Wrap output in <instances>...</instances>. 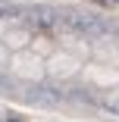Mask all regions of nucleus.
<instances>
[{"instance_id": "f257e3e1", "label": "nucleus", "mask_w": 119, "mask_h": 122, "mask_svg": "<svg viewBox=\"0 0 119 122\" xmlns=\"http://www.w3.org/2000/svg\"><path fill=\"white\" fill-rule=\"evenodd\" d=\"M60 25L72 35H103L107 31V22L97 19L94 13H85V10H63Z\"/></svg>"}, {"instance_id": "f03ea898", "label": "nucleus", "mask_w": 119, "mask_h": 122, "mask_svg": "<svg viewBox=\"0 0 119 122\" xmlns=\"http://www.w3.org/2000/svg\"><path fill=\"white\" fill-rule=\"evenodd\" d=\"M25 100H28V103H38V107H47V110H53V107H60L63 94H60L57 88H50V85H28V88H25Z\"/></svg>"}, {"instance_id": "7ed1b4c3", "label": "nucleus", "mask_w": 119, "mask_h": 122, "mask_svg": "<svg viewBox=\"0 0 119 122\" xmlns=\"http://www.w3.org/2000/svg\"><path fill=\"white\" fill-rule=\"evenodd\" d=\"M25 19L31 22V25L50 31V28L60 25V10H53V6H28L25 10Z\"/></svg>"}, {"instance_id": "20e7f679", "label": "nucleus", "mask_w": 119, "mask_h": 122, "mask_svg": "<svg viewBox=\"0 0 119 122\" xmlns=\"http://www.w3.org/2000/svg\"><path fill=\"white\" fill-rule=\"evenodd\" d=\"M0 16L3 19H19V16H25L16 3H6V0H0Z\"/></svg>"}, {"instance_id": "39448f33", "label": "nucleus", "mask_w": 119, "mask_h": 122, "mask_svg": "<svg viewBox=\"0 0 119 122\" xmlns=\"http://www.w3.org/2000/svg\"><path fill=\"white\" fill-rule=\"evenodd\" d=\"M0 91H6V94H10V91H13V81H10V78H6V75H0Z\"/></svg>"}, {"instance_id": "423d86ee", "label": "nucleus", "mask_w": 119, "mask_h": 122, "mask_svg": "<svg viewBox=\"0 0 119 122\" xmlns=\"http://www.w3.org/2000/svg\"><path fill=\"white\" fill-rule=\"evenodd\" d=\"M6 122H25V119H22V116H10Z\"/></svg>"}, {"instance_id": "0eeeda50", "label": "nucleus", "mask_w": 119, "mask_h": 122, "mask_svg": "<svg viewBox=\"0 0 119 122\" xmlns=\"http://www.w3.org/2000/svg\"><path fill=\"white\" fill-rule=\"evenodd\" d=\"M113 3H116V0H113Z\"/></svg>"}]
</instances>
